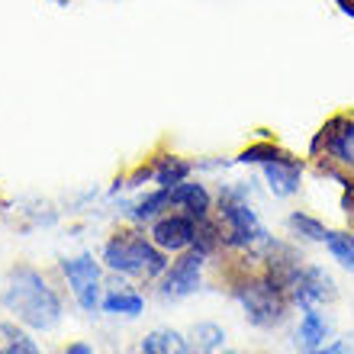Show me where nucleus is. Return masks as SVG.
<instances>
[{
	"instance_id": "1",
	"label": "nucleus",
	"mask_w": 354,
	"mask_h": 354,
	"mask_svg": "<svg viewBox=\"0 0 354 354\" xmlns=\"http://www.w3.org/2000/svg\"><path fill=\"white\" fill-rule=\"evenodd\" d=\"M3 306L29 328L48 332L62 322V299L48 280L32 268H17L10 270L7 290H3Z\"/></svg>"
},
{
	"instance_id": "2",
	"label": "nucleus",
	"mask_w": 354,
	"mask_h": 354,
	"mask_svg": "<svg viewBox=\"0 0 354 354\" xmlns=\"http://www.w3.org/2000/svg\"><path fill=\"white\" fill-rule=\"evenodd\" d=\"M219 232H223V245H229V248L254 252V248L270 245L268 229L248 206L242 187H225L219 194Z\"/></svg>"
},
{
	"instance_id": "3",
	"label": "nucleus",
	"mask_w": 354,
	"mask_h": 354,
	"mask_svg": "<svg viewBox=\"0 0 354 354\" xmlns=\"http://www.w3.org/2000/svg\"><path fill=\"white\" fill-rule=\"evenodd\" d=\"M103 261H106L110 270H120V274L142 277V280H155L168 270L165 252L151 239L136 235V232L113 235L110 242H106V248H103Z\"/></svg>"
},
{
	"instance_id": "4",
	"label": "nucleus",
	"mask_w": 354,
	"mask_h": 354,
	"mask_svg": "<svg viewBox=\"0 0 354 354\" xmlns=\"http://www.w3.org/2000/svg\"><path fill=\"white\" fill-rule=\"evenodd\" d=\"M232 293L254 328H274L287 319V297L270 277H248Z\"/></svg>"
},
{
	"instance_id": "5",
	"label": "nucleus",
	"mask_w": 354,
	"mask_h": 354,
	"mask_svg": "<svg viewBox=\"0 0 354 354\" xmlns=\"http://www.w3.org/2000/svg\"><path fill=\"white\" fill-rule=\"evenodd\" d=\"M62 270L68 277V287L75 293V299L81 303L84 313H93L100 306V268L91 254H77V258H65Z\"/></svg>"
},
{
	"instance_id": "6",
	"label": "nucleus",
	"mask_w": 354,
	"mask_h": 354,
	"mask_svg": "<svg viewBox=\"0 0 354 354\" xmlns=\"http://www.w3.org/2000/svg\"><path fill=\"white\" fill-rule=\"evenodd\" d=\"M290 299L297 303L299 309H309V306H322V303H332L335 299V280L328 274L326 268H316V264H303L299 274L293 277L290 283Z\"/></svg>"
},
{
	"instance_id": "7",
	"label": "nucleus",
	"mask_w": 354,
	"mask_h": 354,
	"mask_svg": "<svg viewBox=\"0 0 354 354\" xmlns=\"http://www.w3.org/2000/svg\"><path fill=\"white\" fill-rule=\"evenodd\" d=\"M322 149H326V158L354 171V120L351 116H335V120H328L319 129V136L313 139V151H322Z\"/></svg>"
},
{
	"instance_id": "8",
	"label": "nucleus",
	"mask_w": 354,
	"mask_h": 354,
	"mask_svg": "<svg viewBox=\"0 0 354 354\" xmlns=\"http://www.w3.org/2000/svg\"><path fill=\"white\" fill-rule=\"evenodd\" d=\"M200 274H203V254L196 252H187L180 254L168 270H165V280H161L158 293L165 299H184L190 293L200 290Z\"/></svg>"
},
{
	"instance_id": "9",
	"label": "nucleus",
	"mask_w": 354,
	"mask_h": 354,
	"mask_svg": "<svg viewBox=\"0 0 354 354\" xmlns=\"http://www.w3.org/2000/svg\"><path fill=\"white\" fill-rule=\"evenodd\" d=\"M196 235V219L194 216H161L158 223L151 225V242L158 245L161 252H184L194 245Z\"/></svg>"
},
{
	"instance_id": "10",
	"label": "nucleus",
	"mask_w": 354,
	"mask_h": 354,
	"mask_svg": "<svg viewBox=\"0 0 354 354\" xmlns=\"http://www.w3.org/2000/svg\"><path fill=\"white\" fill-rule=\"evenodd\" d=\"M264 180H268L270 194L274 196H293L299 190V180H303V161L293 158V155H280L277 161H268L261 165Z\"/></svg>"
},
{
	"instance_id": "11",
	"label": "nucleus",
	"mask_w": 354,
	"mask_h": 354,
	"mask_svg": "<svg viewBox=\"0 0 354 354\" xmlns=\"http://www.w3.org/2000/svg\"><path fill=\"white\" fill-rule=\"evenodd\" d=\"M326 338H328V319L319 313V306L303 309V319H299L297 328V348L309 354L326 345Z\"/></svg>"
},
{
	"instance_id": "12",
	"label": "nucleus",
	"mask_w": 354,
	"mask_h": 354,
	"mask_svg": "<svg viewBox=\"0 0 354 354\" xmlns=\"http://www.w3.org/2000/svg\"><path fill=\"white\" fill-rule=\"evenodd\" d=\"M171 203L184 206L187 216H194V219L209 216V194L203 184H194V180H180L177 187H171Z\"/></svg>"
},
{
	"instance_id": "13",
	"label": "nucleus",
	"mask_w": 354,
	"mask_h": 354,
	"mask_svg": "<svg viewBox=\"0 0 354 354\" xmlns=\"http://www.w3.org/2000/svg\"><path fill=\"white\" fill-rule=\"evenodd\" d=\"M142 354H190L187 338L174 328H155L142 342Z\"/></svg>"
},
{
	"instance_id": "14",
	"label": "nucleus",
	"mask_w": 354,
	"mask_h": 354,
	"mask_svg": "<svg viewBox=\"0 0 354 354\" xmlns=\"http://www.w3.org/2000/svg\"><path fill=\"white\" fill-rule=\"evenodd\" d=\"M223 342H225V332L216 326V322H196V326L190 328L187 348H190V354H219Z\"/></svg>"
},
{
	"instance_id": "15",
	"label": "nucleus",
	"mask_w": 354,
	"mask_h": 354,
	"mask_svg": "<svg viewBox=\"0 0 354 354\" xmlns=\"http://www.w3.org/2000/svg\"><path fill=\"white\" fill-rule=\"evenodd\" d=\"M0 354H42V351L19 326L0 322Z\"/></svg>"
},
{
	"instance_id": "16",
	"label": "nucleus",
	"mask_w": 354,
	"mask_h": 354,
	"mask_svg": "<svg viewBox=\"0 0 354 354\" xmlns=\"http://www.w3.org/2000/svg\"><path fill=\"white\" fill-rule=\"evenodd\" d=\"M151 177H155V184L158 187H177L180 180H187L190 177V161L184 158H174V155H168V158H161L155 168H151Z\"/></svg>"
},
{
	"instance_id": "17",
	"label": "nucleus",
	"mask_w": 354,
	"mask_h": 354,
	"mask_svg": "<svg viewBox=\"0 0 354 354\" xmlns=\"http://www.w3.org/2000/svg\"><path fill=\"white\" fill-rule=\"evenodd\" d=\"M142 309H145V299L132 290H113L103 299V313H110V316H139Z\"/></svg>"
},
{
	"instance_id": "18",
	"label": "nucleus",
	"mask_w": 354,
	"mask_h": 354,
	"mask_svg": "<svg viewBox=\"0 0 354 354\" xmlns=\"http://www.w3.org/2000/svg\"><path fill=\"white\" fill-rule=\"evenodd\" d=\"M287 225H290V232L297 235V239H303V242H326V235H328L326 225L319 223V219H313L309 213H290Z\"/></svg>"
},
{
	"instance_id": "19",
	"label": "nucleus",
	"mask_w": 354,
	"mask_h": 354,
	"mask_svg": "<svg viewBox=\"0 0 354 354\" xmlns=\"http://www.w3.org/2000/svg\"><path fill=\"white\" fill-rule=\"evenodd\" d=\"M326 248L342 268L354 274V235L351 232H328L326 235Z\"/></svg>"
},
{
	"instance_id": "20",
	"label": "nucleus",
	"mask_w": 354,
	"mask_h": 354,
	"mask_svg": "<svg viewBox=\"0 0 354 354\" xmlns=\"http://www.w3.org/2000/svg\"><path fill=\"white\" fill-rule=\"evenodd\" d=\"M165 206H171V190H168V187H158L155 194H149L145 200H139V203L132 206L129 216H132V219H139V223H149V219H155Z\"/></svg>"
},
{
	"instance_id": "21",
	"label": "nucleus",
	"mask_w": 354,
	"mask_h": 354,
	"mask_svg": "<svg viewBox=\"0 0 354 354\" xmlns=\"http://www.w3.org/2000/svg\"><path fill=\"white\" fill-rule=\"evenodd\" d=\"M219 242H223V232H219V223H213L209 216L206 219H196V235H194V248L200 254H213L216 248H219Z\"/></svg>"
},
{
	"instance_id": "22",
	"label": "nucleus",
	"mask_w": 354,
	"mask_h": 354,
	"mask_svg": "<svg viewBox=\"0 0 354 354\" xmlns=\"http://www.w3.org/2000/svg\"><path fill=\"white\" fill-rule=\"evenodd\" d=\"M280 155H287V151H280L277 145H270V142H261V145H252V149H245L239 155L242 165H268V161H277Z\"/></svg>"
},
{
	"instance_id": "23",
	"label": "nucleus",
	"mask_w": 354,
	"mask_h": 354,
	"mask_svg": "<svg viewBox=\"0 0 354 354\" xmlns=\"http://www.w3.org/2000/svg\"><path fill=\"white\" fill-rule=\"evenodd\" d=\"M309 354H354V338H338V342H332V345H322L316 348V351Z\"/></svg>"
},
{
	"instance_id": "24",
	"label": "nucleus",
	"mask_w": 354,
	"mask_h": 354,
	"mask_svg": "<svg viewBox=\"0 0 354 354\" xmlns=\"http://www.w3.org/2000/svg\"><path fill=\"white\" fill-rule=\"evenodd\" d=\"M65 354H93L91 345H84V342H75V345H68Z\"/></svg>"
},
{
	"instance_id": "25",
	"label": "nucleus",
	"mask_w": 354,
	"mask_h": 354,
	"mask_svg": "<svg viewBox=\"0 0 354 354\" xmlns=\"http://www.w3.org/2000/svg\"><path fill=\"white\" fill-rule=\"evenodd\" d=\"M338 10L348 13V17H354V0H338Z\"/></svg>"
},
{
	"instance_id": "26",
	"label": "nucleus",
	"mask_w": 354,
	"mask_h": 354,
	"mask_svg": "<svg viewBox=\"0 0 354 354\" xmlns=\"http://www.w3.org/2000/svg\"><path fill=\"white\" fill-rule=\"evenodd\" d=\"M225 354H242V351H225Z\"/></svg>"
},
{
	"instance_id": "27",
	"label": "nucleus",
	"mask_w": 354,
	"mask_h": 354,
	"mask_svg": "<svg viewBox=\"0 0 354 354\" xmlns=\"http://www.w3.org/2000/svg\"><path fill=\"white\" fill-rule=\"evenodd\" d=\"M58 3H65V0H58Z\"/></svg>"
}]
</instances>
